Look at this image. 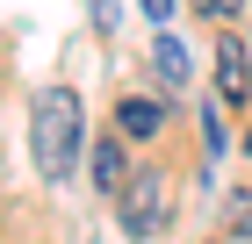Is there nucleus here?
<instances>
[{
    "mask_svg": "<svg viewBox=\"0 0 252 244\" xmlns=\"http://www.w3.org/2000/svg\"><path fill=\"white\" fill-rule=\"evenodd\" d=\"M137 7H144L152 22H173V7H180V0H137Z\"/></svg>",
    "mask_w": 252,
    "mask_h": 244,
    "instance_id": "6e6552de",
    "label": "nucleus"
},
{
    "mask_svg": "<svg viewBox=\"0 0 252 244\" xmlns=\"http://www.w3.org/2000/svg\"><path fill=\"white\" fill-rule=\"evenodd\" d=\"M216 94H223V101H245L252 94V51L231 36V29L216 36Z\"/></svg>",
    "mask_w": 252,
    "mask_h": 244,
    "instance_id": "20e7f679",
    "label": "nucleus"
},
{
    "mask_svg": "<svg viewBox=\"0 0 252 244\" xmlns=\"http://www.w3.org/2000/svg\"><path fill=\"white\" fill-rule=\"evenodd\" d=\"M152 79H158V86H173V94L188 86V43H180L173 29H158V43H152Z\"/></svg>",
    "mask_w": 252,
    "mask_h": 244,
    "instance_id": "423d86ee",
    "label": "nucleus"
},
{
    "mask_svg": "<svg viewBox=\"0 0 252 244\" xmlns=\"http://www.w3.org/2000/svg\"><path fill=\"white\" fill-rule=\"evenodd\" d=\"M94 29H101V36H116V0H94Z\"/></svg>",
    "mask_w": 252,
    "mask_h": 244,
    "instance_id": "0eeeda50",
    "label": "nucleus"
},
{
    "mask_svg": "<svg viewBox=\"0 0 252 244\" xmlns=\"http://www.w3.org/2000/svg\"><path fill=\"white\" fill-rule=\"evenodd\" d=\"M29 151H36L43 180H72L79 151H87V130H79V94L72 86H43L36 108H29Z\"/></svg>",
    "mask_w": 252,
    "mask_h": 244,
    "instance_id": "f257e3e1",
    "label": "nucleus"
},
{
    "mask_svg": "<svg viewBox=\"0 0 252 244\" xmlns=\"http://www.w3.org/2000/svg\"><path fill=\"white\" fill-rule=\"evenodd\" d=\"M231 216H238V230L252 237V194H238V208H231Z\"/></svg>",
    "mask_w": 252,
    "mask_h": 244,
    "instance_id": "1a4fd4ad",
    "label": "nucleus"
},
{
    "mask_svg": "<svg viewBox=\"0 0 252 244\" xmlns=\"http://www.w3.org/2000/svg\"><path fill=\"white\" fill-rule=\"evenodd\" d=\"M245 151H252V130H245Z\"/></svg>",
    "mask_w": 252,
    "mask_h": 244,
    "instance_id": "9d476101",
    "label": "nucleus"
},
{
    "mask_svg": "<svg viewBox=\"0 0 252 244\" xmlns=\"http://www.w3.org/2000/svg\"><path fill=\"white\" fill-rule=\"evenodd\" d=\"M166 122H173V115H166V101H152V94H123L116 101V136L123 144H152Z\"/></svg>",
    "mask_w": 252,
    "mask_h": 244,
    "instance_id": "7ed1b4c3",
    "label": "nucleus"
},
{
    "mask_svg": "<svg viewBox=\"0 0 252 244\" xmlns=\"http://www.w3.org/2000/svg\"><path fill=\"white\" fill-rule=\"evenodd\" d=\"M87 172H94V187L116 201V194L130 187V144H123V136H101V144L87 151Z\"/></svg>",
    "mask_w": 252,
    "mask_h": 244,
    "instance_id": "39448f33",
    "label": "nucleus"
},
{
    "mask_svg": "<svg viewBox=\"0 0 252 244\" xmlns=\"http://www.w3.org/2000/svg\"><path fill=\"white\" fill-rule=\"evenodd\" d=\"M116 216L130 237H166L173 230V172H130V187L116 194Z\"/></svg>",
    "mask_w": 252,
    "mask_h": 244,
    "instance_id": "f03ea898",
    "label": "nucleus"
}]
</instances>
